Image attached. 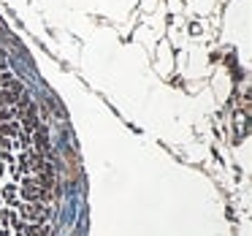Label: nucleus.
<instances>
[{
  "mask_svg": "<svg viewBox=\"0 0 252 236\" xmlns=\"http://www.w3.org/2000/svg\"><path fill=\"white\" fill-rule=\"evenodd\" d=\"M55 174L44 136L0 103V236H49Z\"/></svg>",
  "mask_w": 252,
  "mask_h": 236,
  "instance_id": "nucleus-1",
  "label": "nucleus"
}]
</instances>
